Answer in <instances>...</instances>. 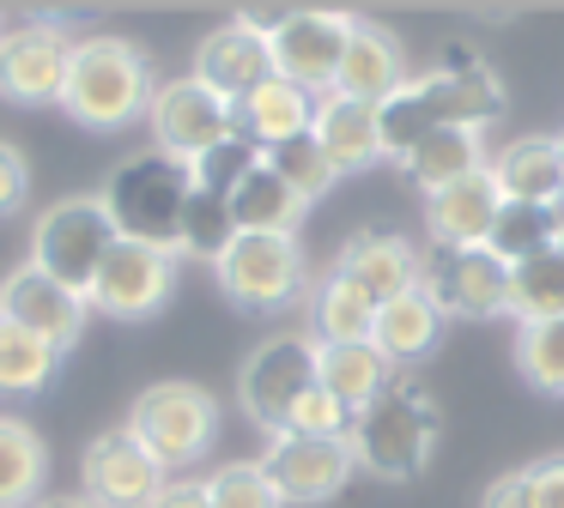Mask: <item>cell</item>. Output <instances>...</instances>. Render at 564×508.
Returning <instances> with one entry per match:
<instances>
[{
	"instance_id": "cell-1",
	"label": "cell",
	"mask_w": 564,
	"mask_h": 508,
	"mask_svg": "<svg viewBox=\"0 0 564 508\" xmlns=\"http://www.w3.org/2000/svg\"><path fill=\"white\" fill-rule=\"evenodd\" d=\"M152 91V60L140 43L128 36H74V60H67V85H62V109L86 128H128L147 115Z\"/></svg>"
},
{
	"instance_id": "cell-2",
	"label": "cell",
	"mask_w": 564,
	"mask_h": 508,
	"mask_svg": "<svg viewBox=\"0 0 564 508\" xmlns=\"http://www.w3.org/2000/svg\"><path fill=\"white\" fill-rule=\"evenodd\" d=\"M188 194H195V169L164 157V152H140V157H128V164L110 169L98 200H104V212H110V224L122 242H147V249L176 254Z\"/></svg>"
},
{
	"instance_id": "cell-3",
	"label": "cell",
	"mask_w": 564,
	"mask_h": 508,
	"mask_svg": "<svg viewBox=\"0 0 564 508\" xmlns=\"http://www.w3.org/2000/svg\"><path fill=\"white\" fill-rule=\"evenodd\" d=\"M443 435V411L425 387L413 382H394L382 399H370L365 411L352 418V460L370 472V478H389V484H406L425 472L431 448Z\"/></svg>"
},
{
	"instance_id": "cell-4",
	"label": "cell",
	"mask_w": 564,
	"mask_h": 508,
	"mask_svg": "<svg viewBox=\"0 0 564 508\" xmlns=\"http://www.w3.org/2000/svg\"><path fill=\"white\" fill-rule=\"evenodd\" d=\"M122 430L134 435L164 472L195 466V460L213 448V435H219V399H213L200 382H152L147 394L128 406Z\"/></svg>"
},
{
	"instance_id": "cell-5",
	"label": "cell",
	"mask_w": 564,
	"mask_h": 508,
	"mask_svg": "<svg viewBox=\"0 0 564 508\" xmlns=\"http://www.w3.org/2000/svg\"><path fill=\"white\" fill-rule=\"evenodd\" d=\"M116 242L122 236H116V224H110L98 194H74V200L50 206V212L31 224V266H43V273H50L55 285H67L74 297H91V285H98V273H104Z\"/></svg>"
},
{
	"instance_id": "cell-6",
	"label": "cell",
	"mask_w": 564,
	"mask_h": 508,
	"mask_svg": "<svg viewBox=\"0 0 564 508\" xmlns=\"http://www.w3.org/2000/svg\"><path fill=\"white\" fill-rule=\"evenodd\" d=\"M316 333H273L237 369V399L268 435H285L297 399L316 387Z\"/></svg>"
},
{
	"instance_id": "cell-7",
	"label": "cell",
	"mask_w": 564,
	"mask_h": 508,
	"mask_svg": "<svg viewBox=\"0 0 564 508\" xmlns=\"http://www.w3.org/2000/svg\"><path fill=\"white\" fill-rule=\"evenodd\" d=\"M147 128H152V152L176 157V164H195V157H207L219 140L237 133V109L225 97H213L195 73H183V79L152 91Z\"/></svg>"
},
{
	"instance_id": "cell-8",
	"label": "cell",
	"mask_w": 564,
	"mask_h": 508,
	"mask_svg": "<svg viewBox=\"0 0 564 508\" xmlns=\"http://www.w3.org/2000/svg\"><path fill=\"white\" fill-rule=\"evenodd\" d=\"M213 273H219V290L237 309H285L304 290V249H297V236L237 230L231 249L213 261Z\"/></svg>"
},
{
	"instance_id": "cell-9",
	"label": "cell",
	"mask_w": 564,
	"mask_h": 508,
	"mask_svg": "<svg viewBox=\"0 0 564 508\" xmlns=\"http://www.w3.org/2000/svg\"><path fill=\"white\" fill-rule=\"evenodd\" d=\"M419 290L437 302L443 321H498V314H510V266L491 249H431Z\"/></svg>"
},
{
	"instance_id": "cell-10",
	"label": "cell",
	"mask_w": 564,
	"mask_h": 508,
	"mask_svg": "<svg viewBox=\"0 0 564 508\" xmlns=\"http://www.w3.org/2000/svg\"><path fill=\"white\" fill-rule=\"evenodd\" d=\"M346 36H352V12H285L273 24L268 48H273V73L292 79L297 91L310 97H328L334 79H340V60H346Z\"/></svg>"
},
{
	"instance_id": "cell-11",
	"label": "cell",
	"mask_w": 564,
	"mask_h": 508,
	"mask_svg": "<svg viewBox=\"0 0 564 508\" xmlns=\"http://www.w3.org/2000/svg\"><path fill=\"white\" fill-rule=\"evenodd\" d=\"M164 484H171V472H164L122 423L91 435L86 454H79V496L98 503V508H152Z\"/></svg>"
},
{
	"instance_id": "cell-12",
	"label": "cell",
	"mask_w": 564,
	"mask_h": 508,
	"mask_svg": "<svg viewBox=\"0 0 564 508\" xmlns=\"http://www.w3.org/2000/svg\"><path fill=\"white\" fill-rule=\"evenodd\" d=\"M171 290H176V254L171 249L116 242L86 302L98 314H116V321H147V314H159L171 302Z\"/></svg>"
},
{
	"instance_id": "cell-13",
	"label": "cell",
	"mask_w": 564,
	"mask_h": 508,
	"mask_svg": "<svg viewBox=\"0 0 564 508\" xmlns=\"http://www.w3.org/2000/svg\"><path fill=\"white\" fill-rule=\"evenodd\" d=\"M419 85H425V97L437 103V121L443 128H474L486 133L491 121L503 115V79L479 60V48L467 43H449L437 60H431L425 73H419Z\"/></svg>"
},
{
	"instance_id": "cell-14",
	"label": "cell",
	"mask_w": 564,
	"mask_h": 508,
	"mask_svg": "<svg viewBox=\"0 0 564 508\" xmlns=\"http://www.w3.org/2000/svg\"><path fill=\"white\" fill-rule=\"evenodd\" d=\"M67 60H74V36L50 19L0 31V97H13V103H62Z\"/></svg>"
},
{
	"instance_id": "cell-15",
	"label": "cell",
	"mask_w": 564,
	"mask_h": 508,
	"mask_svg": "<svg viewBox=\"0 0 564 508\" xmlns=\"http://www.w3.org/2000/svg\"><path fill=\"white\" fill-rule=\"evenodd\" d=\"M261 472L273 478L280 503H328L346 490V478L358 472L352 442H322V435H268Z\"/></svg>"
},
{
	"instance_id": "cell-16",
	"label": "cell",
	"mask_w": 564,
	"mask_h": 508,
	"mask_svg": "<svg viewBox=\"0 0 564 508\" xmlns=\"http://www.w3.org/2000/svg\"><path fill=\"white\" fill-rule=\"evenodd\" d=\"M86 314H91L86 297H74L67 285H55V278L43 273V266H31V261L0 278V321L25 327V333H37L43 345H55V351L74 345L79 327H86Z\"/></svg>"
},
{
	"instance_id": "cell-17",
	"label": "cell",
	"mask_w": 564,
	"mask_h": 508,
	"mask_svg": "<svg viewBox=\"0 0 564 508\" xmlns=\"http://www.w3.org/2000/svg\"><path fill=\"white\" fill-rule=\"evenodd\" d=\"M195 79L207 85L213 97H225V103H243L256 85L273 79V48H268V31H256V24L231 19L219 24V31L200 36L195 48Z\"/></svg>"
},
{
	"instance_id": "cell-18",
	"label": "cell",
	"mask_w": 564,
	"mask_h": 508,
	"mask_svg": "<svg viewBox=\"0 0 564 508\" xmlns=\"http://www.w3.org/2000/svg\"><path fill=\"white\" fill-rule=\"evenodd\" d=\"M334 273L352 278V285L382 309V302L419 290L425 254H419L406 236H394V230H352V236H346V249H340V261H334Z\"/></svg>"
},
{
	"instance_id": "cell-19",
	"label": "cell",
	"mask_w": 564,
	"mask_h": 508,
	"mask_svg": "<svg viewBox=\"0 0 564 508\" xmlns=\"http://www.w3.org/2000/svg\"><path fill=\"white\" fill-rule=\"evenodd\" d=\"M498 212H503V188H498V176H491V164H486L467 181H455V188H443V194L425 200L431 249H486Z\"/></svg>"
},
{
	"instance_id": "cell-20",
	"label": "cell",
	"mask_w": 564,
	"mask_h": 508,
	"mask_svg": "<svg viewBox=\"0 0 564 508\" xmlns=\"http://www.w3.org/2000/svg\"><path fill=\"white\" fill-rule=\"evenodd\" d=\"M413 79L406 73V48L394 31L370 19H352V36H346V60H340V79H334V97H352V103H389L401 85Z\"/></svg>"
},
{
	"instance_id": "cell-21",
	"label": "cell",
	"mask_w": 564,
	"mask_h": 508,
	"mask_svg": "<svg viewBox=\"0 0 564 508\" xmlns=\"http://www.w3.org/2000/svg\"><path fill=\"white\" fill-rule=\"evenodd\" d=\"M491 176H498L503 200L516 206H564V157L552 133H522V140L498 145Z\"/></svg>"
},
{
	"instance_id": "cell-22",
	"label": "cell",
	"mask_w": 564,
	"mask_h": 508,
	"mask_svg": "<svg viewBox=\"0 0 564 508\" xmlns=\"http://www.w3.org/2000/svg\"><path fill=\"white\" fill-rule=\"evenodd\" d=\"M316 103H322V97L297 91L292 79L273 73L268 85H256V91L237 103V133H249L261 152H273V145H285V140H297V133L316 128Z\"/></svg>"
},
{
	"instance_id": "cell-23",
	"label": "cell",
	"mask_w": 564,
	"mask_h": 508,
	"mask_svg": "<svg viewBox=\"0 0 564 508\" xmlns=\"http://www.w3.org/2000/svg\"><path fill=\"white\" fill-rule=\"evenodd\" d=\"M316 145L328 152V164L340 169H370L382 164V140H377V109L370 103H352V97H322L316 103Z\"/></svg>"
},
{
	"instance_id": "cell-24",
	"label": "cell",
	"mask_w": 564,
	"mask_h": 508,
	"mask_svg": "<svg viewBox=\"0 0 564 508\" xmlns=\"http://www.w3.org/2000/svg\"><path fill=\"white\" fill-rule=\"evenodd\" d=\"M316 387L334 394L358 418L370 399H382L394 387V363L377 345H322L316 351Z\"/></svg>"
},
{
	"instance_id": "cell-25",
	"label": "cell",
	"mask_w": 564,
	"mask_h": 508,
	"mask_svg": "<svg viewBox=\"0 0 564 508\" xmlns=\"http://www.w3.org/2000/svg\"><path fill=\"white\" fill-rule=\"evenodd\" d=\"M437 339H443V314H437V302H431L425 290H406V297L382 302L377 327H370V345H377L394 369H401V363L431 357V351H437Z\"/></svg>"
},
{
	"instance_id": "cell-26",
	"label": "cell",
	"mask_w": 564,
	"mask_h": 508,
	"mask_svg": "<svg viewBox=\"0 0 564 508\" xmlns=\"http://www.w3.org/2000/svg\"><path fill=\"white\" fill-rule=\"evenodd\" d=\"M491 164V152H486V133H474V128H437L425 145H419L413 157H406V176H413V188L425 194H443V188H455V181H467L474 169H486Z\"/></svg>"
},
{
	"instance_id": "cell-27",
	"label": "cell",
	"mask_w": 564,
	"mask_h": 508,
	"mask_svg": "<svg viewBox=\"0 0 564 508\" xmlns=\"http://www.w3.org/2000/svg\"><path fill=\"white\" fill-rule=\"evenodd\" d=\"M50 484V448L25 418L0 411V508H31L43 503Z\"/></svg>"
},
{
	"instance_id": "cell-28",
	"label": "cell",
	"mask_w": 564,
	"mask_h": 508,
	"mask_svg": "<svg viewBox=\"0 0 564 508\" xmlns=\"http://www.w3.org/2000/svg\"><path fill=\"white\" fill-rule=\"evenodd\" d=\"M231 218L237 230H256V236H297V218H304V200L285 188V176L261 157L231 194Z\"/></svg>"
},
{
	"instance_id": "cell-29",
	"label": "cell",
	"mask_w": 564,
	"mask_h": 508,
	"mask_svg": "<svg viewBox=\"0 0 564 508\" xmlns=\"http://www.w3.org/2000/svg\"><path fill=\"white\" fill-rule=\"evenodd\" d=\"M310 327H316V345H370L377 302H370L352 278L328 273L316 290H310Z\"/></svg>"
},
{
	"instance_id": "cell-30",
	"label": "cell",
	"mask_w": 564,
	"mask_h": 508,
	"mask_svg": "<svg viewBox=\"0 0 564 508\" xmlns=\"http://www.w3.org/2000/svg\"><path fill=\"white\" fill-rule=\"evenodd\" d=\"M437 103L425 97V85H419V73L401 85V91L389 97V103H377V140H382V164H406V157L419 152V145L437 133Z\"/></svg>"
},
{
	"instance_id": "cell-31",
	"label": "cell",
	"mask_w": 564,
	"mask_h": 508,
	"mask_svg": "<svg viewBox=\"0 0 564 508\" xmlns=\"http://www.w3.org/2000/svg\"><path fill=\"white\" fill-rule=\"evenodd\" d=\"M558 236H564V206H516V200H503L486 249L498 254L503 266H516V261H534V254L558 249Z\"/></svg>"
},
{
	"instance_id": "cell-32",
	"label": "cell",
	"mask_w": 564,
	"mask_h": 508,
	"mask_svg": "<svg viewBox=\"0 0 564 508\" xmlns=\"http://www.w3.org/2000/svg\"><path fill=\"white\" fill-rule=\"evenodd\" d=\"M510 314L516 321H564V249L510 266Z\"/></svg>"
},
{
	"instance_id": "cell-33",
	"label": "cell",
	"mask_w": 564,
	"mask_h": 508,
	"mask_svg": "<svg viewBox=\"0 0 564 508\" xmlns=\"http://www.w3.org/2000/svg\"><path fill=\"white\" fill-rule=\"evenodd\" d=\"M55 369H62V351L43 345L25 327L0 321V394H37V387H50Z\"/></svg>"
},
{
	"instance_id": "cell-34",
	"label": "cell",
	"mask_w": 564,
	"mask_h": 508,
	"mask_svg": "<svg viewBox=\"0 0 564 508\" xmlns=\"http://www.w3.org/2000/svg\"><path fill=\"white\" fill-rule=\"evenodd\" d=\"M516 369L540 394H564V321H522L516 327Z\"/></svg>"
},
{
	"instance_id": "cell-35",
	"label": "cell",
	"mask_w": 564,
	"mask_h": 508,
	"mask_svg": "<svg viewBox=\"0 0 564 508\" xmlns=\"http://www.w3.org/2000/svg\"><path fill=\"white\" fill-rule=\"evenodd\" d=\"M268 164L280 169V176H285V188H292L304 206H310V200H322V194H328L334 181H340V169L328 164V152L316 145V133H297V140L273 145V152H268Z\"/></svg>"
},
{
	"instance_id": "cell-36",
	"label": "cell",
	"mask_w": 564,
	"mask_h": 508,
	"mask_svg": "<svg viewBox=\"0 0 564 508\" xmlns=\"http://www.w3.org/2000/svg\"><path fill=\"white\" fill-rule=\"evenodd\" d=\"M237 236V218H231V200H219V194H188V212H183V242H176V254H200V261H219L225 249H231Z\"/></svg>"
},
{
	"instance_id": "cell-37",
	"label": "cell",
	"mask_w": 564,
	"mask_h": 508,
	"mask_svg": "<svg viewBox=\"0 0 564 508\" xmlns=\"http://www.w3.org/2000/svg\"><path fill=\"white\" fill-rule=\"evenodd\" d=\"M261 157H268V152H261L249 133H231V140H219L207 157H195L188 169H195V188H200V194H219V200H231L237 181H243L249 169L261 164Z\"/></svg>"
},
{
	"instance_id": "cell-38",
	"label": "cell",
	"mask_w": 564,
	"mask_h": 508,
	"mask_svg": "<svg viewBox=\"0 0 564 508\" xmlns=\"http://www.w3.org/2000/svg\"><path fill=\"white\" fill-rule=\"evenodd\" d=\"M207 496H213V508H285L280 490H273V478L261 472V460H231V466H219L207 478Z\"/></svg>"
},
{
	"instance_id": "cell-39",
	"label": "cell",
	"mask_w": 564,
	"mask_h": 508,
	"mask_svg": "<svg viewBox=\"0 0 564 508\" xmlns=\"http://www.w3.org/2000/svg\"><path fill=\"white\" fill-rule=\"evenodd\" d=\"M285 430H292V435H322V442H346V435H352V411H346L334 394L310 387V394L297 399V411H292Z\"/></svg>"
},
{
	"instance_id": "cell-40",
	"label": "cell",
	"mask_w": 564,
	"mask_h": 508,
	"mask_svg": "<svg viewBox=\"0 0 564 508\" xmlns=\"http://www.w3.org/2000/svg\"><path fill=\"white\" fill-rule=\"evenodd\" d=\"M25 194H31V164H25V152H19L13 140H0V218L19 212V206H25Z\"/></svg>"
},
{
	"instance_id": "cell-41",
	"label": "cell",
	"mask_w": 564,
	"mask_h": 508,
	"mask_svg": "<svg viewBox=\"0 0 564 508\" xmlns=\"http://www.w3.org/2000/svg\"><path fill=\"white\" fill-rule=\"evenodd\" d=\"M528 496H534V508H564V454L528 466Z\"/></svg>"
},
{
	"instance_id": "cell-42",
	"label": "cell",
	"mask_w": 564,
	"mask_h": 508,
	"mask_svg": "<svg viewBox=\"0 0 564 508\" xmlns=\"http://www.w3.org/2000/svg\"><path fill=\"white\" fill-rule=\"evenodd\" d=\"M479 508H534V496H528V466L491 478L486 484V503H479Z\"/></svg>"
},
{
	"instance_id": "cell-43",
	"label": "cell",
	"mask_w": 564,
	"mask_h": 508,
	"mask_svg": "<svg viewBox=\"0 0 564 508\" xmlns=\"http://www.w3.org/2000/svg\"><path fill=\"white\" fill-rule=\"evenodd\" d=\"M152 508H213V496H207V478H171L159 490V503Z\"/></svg>"
},
{
	"instance_id": "cell-44",
	"label": "cell",
	"mask_w": 564,
	"mask_h": 508,
	"mask_svg": "<svg viewBox=\"0 0 564 508\" xmlns=\"http://www.w3.org/2000/svg\"><path fill=\"white\" fill-rule=\"evenodd\" d=\"M31 508H98V503H86V496H43V503H31Z\"/></svg>"
},
{
	"instance_id": "cell-45",
	"label": "cell",
	"mask_w": 564,
	"mask_h": 508,
	"mask_svg": "<svg viewBox=\"0 0 564 508\" xmlns=\"http://www.w3.org/2000/svg\"><path fill=\"white\" fill-rule=\"evenodd\" d=\"M558 157H564V133H558Z\"/></svg>"
},
{
	"instance_id": "cell-46",
	"label": "cell",
	"mask_w": 564,
	"mask_h": 508,
	"mask_svg": "<svg viewBox=\"0 0 564 508\" xmlns=\"http://www.w3.org/2000/svg\"><path fill=\"white\" fill-rule=\"evenodd\" d=\"M558 249H564V236H558Z\"/></svg>"
}]
</instances>
